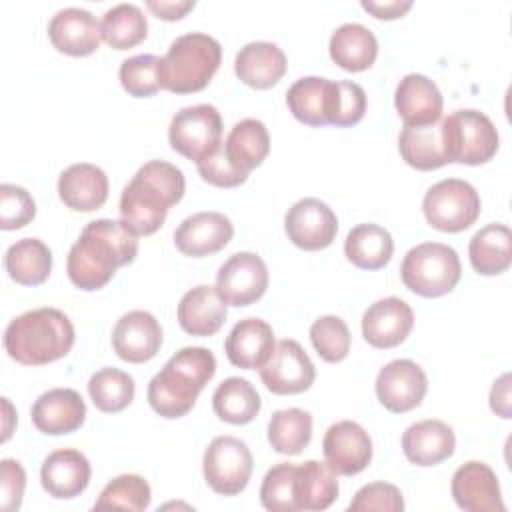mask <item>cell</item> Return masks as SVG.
<instances>
[{
    "label": "cell",
    "mask_w": 512,
    "mask_h": 512,
    "mask_svg": "<svg viewBox=\"0 0 512 512\" xmlns=\"http://www.w3.org/2000/svg\"><path fill=\"white\" fill-rule=\"evenodd\" d=\"M472 268L482 276H496L512 264V232L506 224H486L468 244Z\"/></svg>",
    "instance_id": "31"
},
{
    "label": "cell",
    "mask_w": 512,
    "mask_h": 512,
    "mask_svg": "<svg viewBox=\"0 0 512 512\" xmlns=\"http://www.w3.org/2000/svg\"><path fill=\"white\" fill-rule=\"evenodd\" d=\"M326 464L340 476H352L368 468L372 460V440L354 420L334 422L322 440Z\"/></svg>",
    "instance_id": "15"
},
{
    "label": "cell",
    "mask_w": 512,
    "mask_h": 512,
    "mask_svg": "<svg viewBox=\"0 0 512 512\" xmlns=\"http://www.w3.org/2000/svg\"><path fill=\"white\" fill-rule=\"evenodd\" d=\"M222 60V46L204 32L172 40L160 62V86L174 94H192L208 86Z\"/></svg>",
    "instance_id": "5"
},
{
    "label": "cell",
    "mask_w": 512,
    "mask_h": 512,
    "mask_svg": "<svg viewBox=\"0 0 512 512\" xmlns=\"http://www.w3.org/2000/svg\"><path fill=\"white\" fill-rule=\"evenodd\" d=\"M138 234L122 220L98 218L84 226L66 260L70 282L80 290L104 288L120 266L134 262Z\"/></svg>",
    "instance_id": "1"
},
{
    "label": "cell",
    "mask_w": 512,
    "mask_h": 512,
    "mask_svg": "<svg viewBox=\"0 0 512 512\" xmlns=\"http://www.w3.org/2000/svg\"><path fill=\"white\" fill-rule=\"evenodd\" d=\"M398 150L404 162L416 170H434L448 164L442 122L404 126L398 136Z\"/></svg>",
    "instance_id": "32"
},
{
    "label": "cell",
    "mask_w": 512,
    "mask_h": 512,
    "mask_svg": "<svg viewBox=\"0 0 512 512\" xmlns=\"http://www.w3.org/2000/svg\"><path fill=\"white\" fill-rule=\"evenodd\" d=\"M450 492L456 506L468 512L506 510L496 472L488 464L478 460H470L454 472Z\"/></svg>",
    "instance_id": "16"
},
{
    "label": "cell",
    "mask_w": 512,
    "mask_h": 512,
    "mask_svg": "<svg viewBox=\"0 0 512 512\" xmlns=\"http://www.w3.org/2000/svg\"><path fill=\"white\" fill-rule=\"evenodd\" d=\"M366 112V92L360 84L350 80H336V98H334V126H352L364 118Z\"/></svg>",
    "instance_id": "47"
},
{
    "label": "cell",
    "mask_w": 512,
    "mask_h": 512,
    "mask_svg": "<svg viewBox=\"0 0 512 512\" xmlns=\"http://www.w3.org/2000/svg\"><path fill=\"white\" fill-rule=\"evenodd\" d=\"M456 448L454 430L434 418L410 424L402 434V452L416 466H434L450 458Z\"/></svg>",
    "instance_id": "25"
},
{
    "label": "cell",
    "mask_w": 512,
    "mask_h": 512,
    "mask_svg": "<svg viewBox=\"0 0 512 512\" xmlns=\"http://www.w3.org/2000/svg\"><path fill=\"white\" fill-rule=\"evenodd\" d=\"M264 386L272 394H300L308 390L316 378V368L306 350L292 338L276 344L268 362L258 368Z\"/></svg>",
    "instance_id": "12"
},
{
    "label": "cell",
    "mask_w": 512,
    "mask_h": 512,
    "mask_svg": "<svg viewBox=\"0 0 512 512\" xmlns=\"http://www.w3.org/2000/svg\"><path fill=\"white\" fill-rule=\"evenodd\" d=\"M364 10L372 12L376 18H384V20H392V18H400L406 10L412 8L410 0H390V2H374V0H362L360 2Z\"/></svg>",
    "instance_id": "52"
},
{
    "label": "cell",
    "mask_w": 512,
    "mask_h": 512,
    "mask_svg": "<svg viewBox=\"0 0 512 512\" xmlns=\"http://www.w3.org/2000/svg\"><path fill=\"white\" fill-rule=\"evenodd\" d=\"M330 58L348 72L370 68L378 56V40L374 32L360 22H346L330 36Z\"/></svg>",
    "instance_id": "30"
},
{
    "label": "cell",
    "mask_w": 512,
    "mask_h": 512,
    "mask_svg": "<svg viewBox=\"0 0 512 512\" xmlns=\"http://www.w3.org/2000/svg\"><path fill=\"white\" fill-rule=\"evenodd\" d=\"M162 344V326L146 310L122 314L112 330V348L124 362L142 364L152 360Z\"/></svg>",
    "instance_id": "17"
},
{
    "label": "cell",
    "mask_w": 512,
    "mask_h": 512,
    "mask_svg": "<svg viewBox=\"0 0 512 512\" xmlns=\"http://www.w3.org/2000/svg\"><path fill=\"white\" fill-rule=\"evenodd\" d=\"M284 230L294 246L302 250H322L336 238L338 218L320 198H302L288 208Z\"/></svg>",
    "instance_id": "13"
},
{
    "label": "cell",
    "mask_w": 512,
    "mask_h": 512,
    "mask_svg": "<svg viewBox=\"0 0 512 512\" xmlns=\"http://www.w3.org/2000/svg\"><path fill=\"white\" fill-rule=\"evenodd\" d=\"M160 62L156 54H136L120 64L118 78L122 88L136 98L154 96L160 86Z\"/></svg>",
    "instance_id": "42"
},
{
    "label": "cell",
    "mask_w": 512,
    "mask_h": 512,
    "mask_svg": "<svg viewBox=\"0 0 512 512\" xmlns=\"http://www.w3.org/2000/svg\"><path fill=\"white\" fill-rule=\"evenodd\" d=\"M36 216V202L22 186L4 182L0 186V228L18 230Z\"/></svg>",
    "instance_id": "45"
},
{
    "label": "cell",
    "mask_w": 512,
    "mask_h": 512,
    "mask_svg": "<svg viewBox=\"0 0 512 512\" xmlns=\"http://www.w3.org/2000/svg\"><path fill=\"white\" fill-rule=\"evenodd\" d=\"M350 512H402L404 510V498L402 492L390 484V482H370L362 486L352 502L348 504Z\"/></svg>",
    "instance_id": "46"
},
{
    "label": "cell",
    "mask_w": 512,
    "mask_h": 512,
    "mask_svg": "<svg viewBox=\"0 0 512 512\" xmlns=\"http://www.w3.org/2000/svg\"><path fill=\"white\" fill-rule=\"evenodd\" d=\"M198 174L202 176L204 182L212 184V186H220V188H234L242 182H246L248 174L234 168L232 162L228 160L226 152H224V142L204 160H200L198 164Z\"/></svg>",
    "instance_id": "48"
},
{
    "label": "cell",
    "mask_w": 512,
    "mask_h": 512,
    "mask_svg": "<svg viewBox=\"0 0 512 512\" xmlns=\"http://www.w3.org/2000/svg\"><path fill=\"white\" fill-rule=\"evenodd\" d=\"M394 252V240L384 226L366 222L354 226L344 240L346 258L362 270L384 268Z\"/></svg>",
    "instance_id": "35"
},
{
    "label": "cell",
    "mask_w": 512,
    "mask_h": 512,
    "mask_svg": "<svg viewBox=\"0 0 512 512\" xmlns=\"http://www.w3.org/2000/svg\"><path fill=\"white\" fill-rule=\"evenodd\" d=\"M30 416L42 434H70L84 424L86 404L72 388H52L36 398Z\"/></svg>",
    "instance_id": "23"
},
{
    "label": "cell",
    "mask_w": 512,
    "mask_h": 512,
    "mask_svg": "<svg viewBox=\"0 0 512 512\" xmlns=\"http://www.w3.org/2000/svg\"><path fill=\"white\" fill-rule=\"evenodd\" d=\"M48 36L58 52L70 56H88L98 50L102 30L100 22L90 10L68 6L50 18Z\"/></svg>",
    "instance_id": "19"
},
{
    "label": "cell",
    "mask_w": 512,
    "mask_h": 512,
    "mask_svg": "<svg viewBox=\"0 0 512 512\" xmlns=\"http://www.w3.org/2000/svg\"><path fill=\"white\" fill-rule=\"evenodd\" d=\"M312 440V416L302 408L276 410L268 422V442L278 454L296 456Z\"/></svg>",
    "instance_id": "38"
},
{
    "label": "cell",
    "mask_w": 512,
    "mask_h": 512,
    "mask_svg": "<svg viewBox=\"0 0 512 512\" xmlns=\"http://www.w3.org/2000/svg\"><path fill=\"white\" fill-rule=\"evenodd\" d=\"M252 468V452L248 444L236 436H216L204 450V478L216 494H240L250 482Z\"/></svg>",
    "instance_id": "10"
},
{
    "label": "cell",
    "mask_w": 512,
    "mask_h": 512,
    "mask_svg": "<svg viewBox=\"0 0 512 512\" xmlns=\"http://www.w3.org/2000/svg\"><path fill=\"white\" fill-rule=\"evenodd\" d=\"M92 468L88 458L76 448H60L50 452L40 468L42 488L60 500L80 496L90 482Z\"/></svg>",
    "instance_id": "21"
},
{
    "label": "cell",
    "mask_w": 512,
    "mask_h": 512,
    "mask_svg": "<svg viewBox=\"0 0 512 512\" xmlns=\"http://www.w3.org/2000/svg\"><path fill=\"white\" fill-rule=\"evenodd\" d=\"M150 486L138 474H120L112 478L94 502V510H132L142 512L150 506Z\"/></svg>",
    "instance_id": "41"
},
{
    "label": "cell",
    "mask_w": 512,
    "mask_h": 512,
    "mask_svg": "<svg viewBox=\"0 0 512 512\" xmlns=\"http://www.w3.org/2000/svg\"><path fill=\"white\" fill-rule=\"evenodd\" d=\"M216 374V358L204 346H186L148 382V404L162 418L186 416Z\"/></svg>",
    "instance_id": "3"
},
{
    "label": "cell",
    "mask_w": 512,
    "mask_h": 512,
    "mask_svg": "<svg viewBox=\"0 0 512 512\" xmlns=\"http://www.w3.org/2000/svg\"><path fill=\"white\" fill-rule=\"evenodd\" d=\"M4 268L14 282L38 286L50 276L52 252L40 238H22L6 250Z\"/></svg>",
    "instance_id": "36"
},
{
    "label": "cell",
    "mask_w": 512,
    "mask_h": 512,
    "mask_svg": "<svg viewBox=\"0 0 512 512\" xmlns=\"http://www.w3.org/2000/svg\"><path fill=\"white\" fill-rule=\"evenodd\" d=\"M482 210L476 188L460 178H444L428 188L422 200L426 222L440 232H462L470 228Z\"/></svg>",
    "instance_id": "8"
},
{
    "label": "cell",
    "mask_w": 512,
    "mask_h": 512,
    "mask_svg": "<svg viewBox=\"0 0 512 512\" xmlns=\"http://www.w3.org/2000/svg\"><path fill=\"white\" fill-rule=\"evenodd\" d=\"M408 290L424 298H438L454 290L462 276L458 252L442 242H422L410 248L400 266Z\"/></svg>",
    "instance_id": "6"
},
{
    "label": "cell",
    "mask_w": 512,
    "mask_h": 512,
    "mask_svg": "<svg viewBox=\"0 0 512 512\" xmlns=\"http://www.w3.org/2000/svg\"><path fill=\"white\" fill-rule=\"evenodd\" d=\"M234 236V226L222 212H196L174 230L176 248L192 258H202L222 250Z\"/></svg>",
    "instance_id": "20"
},
{
    "label": "cell",
    "mask_w": 512,
    "mask_h": 512,
    "mask_svg": "<svg viewBox=\"0 0 512 512\" xmlns=\"http://www.w3.org/2000/svg\"><path fill=\"white\" fill-rule=\"evenodd\" d=\"M310 340L318 356L326 362H340L350 352V330L338 316H320L310 326Z\"/></svg>",
    "instance_id": "43"
},
{
    "label": "cell",
    "mask_w": 512,
    "mask_h": 512,
    "mask_svg": "<svg viewBox=\"0 0 512 512\" xmlns=\"http://www.w3.org/2000/svg\"><path fill=\"white\" fill-rule=\"evenodd\" d=\"M146 6L162 20H178L196 6L194 0H146Z\"/></svg>",
    "instance_id": "50"
},
{
    "label": "cell",
    "mask_w": 512,
    "mask_h": 512,
    "mask_svg": "<svg viewBox=\"0 0 512 512\" xmlns=\"http://www.w3.org/2000/svg\"><path fill=\"white\" fill-rule=\"evenodd\" d=\"M274 348V330L262 318L238 320L224 342V352L228 360L244 370L262 368L272 356Z\"/></svg>",
    "instance_id": "24"
},
{
    "label": "cell",
    "mask_w": 512,
    "mask_h": 512,
    "mask_svg": "<svg viewBox=\"0 0 512 512\" xmlns=\"http://www.w3.org/2000/svg\"><path fill=\"white\" fill-rule=\"evenodd\" d=\"M336 98V80L320 76L298 78L286 90V104L292 116L308 126H324L332 122Z\"/></svg>",
    "instance_id": "26"
},
{
    "label": "cell",
    "mask_w": 512,
    "mask_h": 512,
    "mask_svg": "<svg viewBox=\"0 0 512 512\" xmlns=\"http://www.w3.org/2000/svg\"><path fill=\"white\" fill-rule=\"evenodd\" d=\"M222 116L212 104H194L178 110L168 126V142L174 152L196 164L222 144Z\"/></svg>",
    "instance_id": "9"
},
{
    "label": "cell",
    "mask_w": 512,
    "mask_h": 512,
    "mask_svg": "<svg viewBox=\"0 0 512 512\" xmlns=\"http://www.w3.org/2000/svg\"><path fill=\"white\" fill-rule=\"evenodd\" d=\"M26 488V472L18 460L4 458L0 462V506L6 512L18 510Z\"/></svg>",
    "instance_id": "49"
},
{
    "label": "cell",
    "mask_w": 512,
    "mask_h": 512,
    "mask_svg": "<svg viewBox=\"0 0 512 512\" xmlns=\"http://www.w3.org/2000/svg\"><path fill=\"white\" fill-rule=\"evenodd\" d=\"M102 40L116 48L126 50L140 44L148 34V20L140 6L130 2H120L108 8L100 22Z\"/></svg>",
    "instance_id": "39"
},
{
    "label": "cell",
    "mask_w": 512,
    "mask_h": 512,
    "mask_svg": "<svg viewBox=\"0 0 512 512\" xmlns=\"http://www.w3.org/2000/svg\"><path fill=\"white\" fill-rule=\"evenodd\" d=\"M234 72L252 88H270L286 72V54L274 42H248L234 58Z\"/></svg>",
    "instance_id": "29"
},
{
    "label": "cell",
    "mask_w": 512,
    "mask_h": 512,
    "mask_svg": "<svg viewBox=\"0 0 512 512\" xmlns=\"http://www.w3.org/2000/svg\"><path fill=\"white\" fill-rule=\"evenodd\" d=\"M224 152L234 168L250 172L260 166L270 152V134L262 120L244 118L236 122L224 142Z\"/></svg>",
    "instance_id": "34"
},
{
    "label": "cell",
    "mask_w": 512,
    "mask_h": 512,
    "mask_svg": "<svg viewBox=\"0 0 512 512\" xmlns=\"http://www.w3.org/2000/svg\"><path fill=\"white\" fill-rule=\"evenodd\" d=\"M178 324L192 336H212L226 320V302L216 286L198 284L184 292L176 308Z\"/></svg>",
    "instance_id": "28"
},
{
    "label": "cell",
    "mask_w": 512,
    "mask_h": 512,
    "mask_svg": "<svg viewBox=\"0 0 512 512\" xmlns=\"http://www.w3.org/2000/svg\"><path fill=\"white\" fill-rule=\"evenodd\" d=\"M186 180L178 166L166 160L142 164L120 194V218L138 236L154 234L166 220L168 208L184 196Z\"/></svg>",
    "instance_id": "2"
},
{
    "label": "cell",
    "mask_w": 512,
    "mask_h": 512,
    "mask_svg": "<svg viewBox=\"0 0 512 512\" xmlns=\"http://www.w3.org/2000/svg\"><path fill=\"white\" fill-rule=\"evenodd\" d=\"M394 106L404 126H426L434 124L442 116L444 100L434 80L424 74H406L394 92Z\"/></svg>",
    "instance_id": "22"
},
{
    "label": "cell",
    "mask_w": 512,
    "mask_h": 512,
    "mask_svg": "<svg viewBox=\"0 0 512 512\" xmlns=\"http://www.w3.org/2000/svg\"><path fill=\"white\" fill-rule=\"evenodd\" d=\"M134 378L118 368H100L88 380V394L100 412H120L134 400Z\"/></svg>",
    "instance_id": "40"
},
{
    "label": "cell",
    "mask_w": 512,
    "mask_h": 512,
    "mask_svg": "<svg viewBox=\"0 0 512 512\" xmlns=\"http://www.w3.org/2000/svg\"><path fill=\"white\" fill-rule=\"evenodd\" d=\"M426 390L428 378L424 370L408 358L384 364L376 376V396L380 404L396 414L420 406Z\"/></svg>",
    "instance_id": "14"
},
{
    "label": "cell",
    "mask_w": 512,
    "mask_h": 512,
    "mask_svg": "<svg viewBox=\"0 0 512 512\" xmlns=\"http://www.w3.org/2000/svg\"><path fill=\"white\" fill-rule=\"evenodd\" d=\"M338 474L318 460L296 464L294 500L296 510H326L338 496Z\"/></svg>",
    "instance_id": "33"
},
{
    "label": "cell",
    "mask_w": 512,
    "mask_h": 512,
    "mask_svg": "<svg viewBox=\"0 0 512 512\" xmlns=\"http://www.w3.org/2000/svg\"><path fill=\"white\" fill-rule=\"evenodd\" d=\"M412 326V308L396 296L376 300L362 314V336L374 348H394L402 344Z\"/></svg>",
    "instance_id": "18"
},
{
    "label": "cell",
    "mask_w": 512,
    "mask_h": 512,
    "mask_svg": "<svg viewBox=\"0 0 512 512\" xmlns=\"http://www.w3.org/2000/svg\"><path fill=\"white\" fill-rule=\"evenodd\" d=\"M294 476H296L294 462H280L266 472L260 486V502L266 510H272V512L296 510Z\"/></svg>",
    "instance_id": "44"
},
{
    "label": "cell",
    "mask_w": 512,
    "mask_h": 512,
    "mask_svg": "<svg viewBox=\"0 0 512 512\" xmlns=\"http://www.w3.org/2000/svg\"><path fill=\"white\" fill-rule=\"evenodd\" d=\"M440 122L448 162L478 166L494 158L500 138L494 122L484 112L462 108Z\"/></svg>",
    "instance_id": "7"
},
{
    "label": "cell",
    "mask_w": 512,
    "mask_h": 512,
    "mask_svg": "<svg viewBox=\"0 0 512 512\" xmlns=\"http://www.w3.org/2000/svg\"><path fill=\"white\" fill-rule=\"evenodd\" d=\"M262 400L256 388L240 376H230L218 384L212 394L214 414L228 424H248L260 412Z\"/></svg>",
    "instance_id": "37"
},
{
    "label": "cell",
    "mask_w": 512,
    "mask_h": 512,
    "mask_svg": "<svg viewBox=\"0 0 512 512\" xmlns=\"http://www.w3.org/2000/svg\"><path fill=\"white\" fill-rule=\"evenodd\" d=\"M490 408L500 418H510V374H502L490 390Z\"/></svg>",
    "instance_id": "51"
},
{
    "label": "cell",
    "mask_w": 512,
    "mask_h": 512,
    "mask_svg": "<svg viewBox=\"0 0 512 512\" xmlns=\"http://www.w3.org/2000/svg\"><path fill=\"white\" fill-rule=\"evenodd\" d=\"M74 326L58 308H34L12 318L4 330L8 356L26 366L50 364L74 346Z\"/></svg>",
    "instance_id": "4"
},
{
    "label": "cell",
    "mask_w": 512,
    "mask_h": 512,
    "mask_svg": "<svg viewBox=\"0 0 512 512\" xmlns=\"http://www.w3.org/2000/svg\"><path fill=\"white\" fill-rule=\"evenodd\" d=\"M268 288L266 262L254 252L232 254L216 272V290L230 306H250Z\"/></svg>",
    "instance_id": "11"
},
{
    "label": "cell",
    "mask_w": 512,
    "mask_h": 512,
    "mask_svg": "<svg viewBox=\"0 0 512 512\" xmlns=\"http://www.w3.org/2000/svg\"><path fill=\"white\" fill-rule=\"evenodd\" d=\"M58 196L76 212L98 210L108 198V176L96 164L76 162L60 174Z\"/></svg>",
    "instance_id": "27"
}]
</instances>
